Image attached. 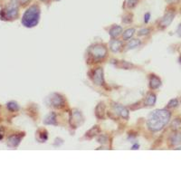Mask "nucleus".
Masks as SVG:
<instances>
[{
    "label": "nucleus",
    "mask_w": 181,
    "mask_h": 181,
    "mask_svg": "<svg viewBox=\"0 0 181 181\" xmlns=\"http://www.w3.org/2000/svg\"><path fill=\"white\" fill-rule=\"evenodd\" d=\"M161 85V81L160 79L156 75H151L150 79V87L155 90V89H158L160 88Z\"/></svg>",
    "instance_id": "nucleus-12"
},
{
    "label": "nucleus",
    "mask_w": 181,
    "mask_h": 181,
    "mask_svg": "<svg viewBox=\"0 0 181 181\" xmlns=\"http://www.w3.org/2000/svg\"><path fill=\"white\" fill-rule=\"evenodd\" d=\"M100 131H101V130H100L99 126H94L90 131H88L86 132V137L89 138V139H92V138L95 137L96 135H98V134L100 133Z\"/></svg>",
    "instance_id": "nucleus-16"
},
{
    "label": "nucleus",
    "mask_w": 181,
    "mask_h": 181,
    "mask_svg": "<svg viewBox=\"0 0 181 181\" xmlns=\"http://www.w3.org/2000/svg\"><path fill=\"white\" fill-rule=\"evenodd\" d=\"M121 32H122L121 26H112V27L111 28L110 32H109V34H110V36H111L112 38H116L117 36H119L121 34Z\"/></svg>",
    "instance_id": "nucleus-14"
},
{
    "label": "nucleus",
    "mask_w": 181,
    "mask_h": 181,
    "mask_svg": "<svg viewBox=\"0 0 181 181\" xmlns=\"http://www.w3.org/2000/svg\"><path fill=\"white\" fill-rule=\"evenodd\" d=\"M40 20V8L38 6H32L25 12L23 18H22V24L26 27H34L37 26Z\"/></svg>",
    "instance_id": "nucleus-2"
},
{
    "label": "nucleus",
    "mask_w": 181,
    "mask_h": 181,
    "mask_svg": "<svg viewBox=\"0 0 181 181\" xmlns=\"http://www.w3.org/2000/svg\"><path fill=\"white\" fill-rule=\"evenodd\" d=\"M139 144H135L134 146H132V150H138L139 149Z\"/></svg>",
    "instance_id": "nucleus-30"
},
{
    "label": "nucleus",
    "mask_w": 181,
    "mask_h": 181,
    "mask_svg": "<svg viewBox=\"0 0 181 181\" xmlns=\"http://www.w3.org/2000/svg\"><path fill=\"white\" fill-rule=\"evenodd\" d=\"M89 54L94 60H100V59L106 57L107 49L102 45H96L90 48Z\"/></svg>",
    "instance_id": "nucleus-4"
},
{
    "label": "nucleus",
    "mask_w": 181,
    "mask_h": 181,
    "mask_svg": "<svg viewBox=\"0 0 181 181\" xmlns=\"http://www.w3.org/2000/svg\"><path fill=\"white\" fill-rule=\"evenodd\" d=\"M93 80L96 85H103L104 79H103V70L102 68H97L93 74Z\"/></svg>",
    "instance_id": "nucleus-7"
},
{
    "label": "nucleus",
    "mask_w": 181,
    "mask_h": 181,
    "mask_svg": "<svg viewBox=\"0 0 181 181\" xmlns=\"http://www.w3.org/2000/svg\"><path fill=\"white\" fill-rule=\"evenodd\" d=\"M150 17V13H148V14L145 15V23H148V22H149Z\"/></svg>",
    "instance_id": "nucleus-26"
},
{
    "label": "nucleus",
    "mask_w": 181,
    "mask_h": 181,
    "mask_svg": "<svg viewBox=\"0 0 181 181\" xmlns=\"http://www.w3.org/2000/svg\"><path fill=\"white\" fill-rule=\"evenodd\" d=\"M24 134L22 135H13L8 138V141H7V145L9 147H12V148H17L18 145H19L20 141L23 138Z\"/></svg>",
    "instance_id": "nucleus-10"
},
{
    "label": "nucleus",
    "mask_w": 181,
    "mask_h": 181,
    "mask_svg": "<svg viewBox=\"0 0 181 181\" xmlns=\"http://www.w3.org/2000/svg\"><path fill=\"white\" fill-rule=\"evenodd\" d=\"M7 109L9 111H11V112H17V111L19 110V106H18V104L17 102H8L7 104Z\"/></svg>",
    "instance_id": "nucleus-22"
},
{
    "label": "nucleus",
    "mask_w": 181,
    "mask_h": 181,
    "mask_svg": "<svg viewBox=\"0 0 181 181\" xmlns=\"http://www.w3.org/2000/svg\"><path fill=\"white\" fill-rule=\"evenodd\" d=\"M44 123L47 125H57V120H56V114L55 112H51L45 117Z\"/></svg>",
    "instance_id": "nucleus-13"
},
{
    "label": "nucleus",
    "mask_w": 181,
    "mask_h": 181,
    "mask_svg": "<svg viewBox=\"0 0 181 181\" xmlns=\"http://www.w3.org/2000/svg\"><path fill=\"white\" fill-rule=\"evenodd\" d=\"M174 17H175V14L174 13H171V12H169V13H167L164 17H163V18L160 21V26L161 27H167V26H169L170 24H171V22L174 19Z\"/></svg>",
    "instance_id": "nucleus-9"
},
{
    "label": "nucleus",
    "mask_w": 181,
    "mask_h": 181,
    "mask_svg": "<svg viewBox=\"0 0 181 181\" xmlns=\"http://www.w3.org/2000/svg\"><path fill=\"white\" fill-rule=\"evenodd\" d=\"M150 32V29H142V30H141V31L139 32V36H146V35H148Z\"/></svg>",
    "instance_id": "nucleus-25"
},
{
    "label": "nucleus",
    "mask_w": 181,
    "mask_h": 181,
    "mask_svg": "<svg viewBox=\"0 0 181 181\" xmlns=\"http://www.w3.org/2000/svg\"><path fill=\"white\" fill-rule=\"evenodd\" d=\"M140 45H141L140 40H138V39H133V40L130 41V42H129V44L127 45V49H128V50H130V49H133V48L138 47Z\"/></svg>",
    "instance_id": "nucleus-20"
},
{
    "label": "nucleus",
    "mask_w": 181,
    "mask_h": 181,
    "mask_svg": "<svg viewBox=\"0 0 181 181\" xmlns=\"http://www.w3.org/2000/svg\"><path fill=\"white\" fill-rule=\"evenodd\" d=\"M171 113L168 110H156L148 117L147 126L151 131H159L169 123Z\"/></svg>",
    "instance_id": "nucleus-1"
},
{
    "label": "nucleus",
    "mask_w": 181,
    "mask_h": 181,
    "mask_svg": "<svg viewBox=\"0 0 181 181\" xmlns=\"http://www.w3.org/2000/svg\"><path fill=\"white\" fill-rule=\"evenodd\" d=\"M56 1H59V0H56Z\"/></svg>",
    "instance_id": "nucleus-33"
},
{
    "label": "nucleus",
    "mask_w": 181,
    "mask_h": 181,
    "mask_svg": "<svg viewBox=\"0 0 181 181\" xmlns=\"http://www.w3.org/2000/svg\"><path fill=\"white\" fill-rule=\"evenodd\" d=\"M83 114H82V112L80 111L74 109V110H73L70 112L69 122H70V125L73 128L79 127L81 124L83 123Z\"/></svg>",
    "instance_id": "nucleus-5"
},
{
    "label": "nucleus",
    "mask_w": 181,
    "mask_h": 181,
    "mask_svg": "<svg viewBox=\"0 0 181 181\" xmlns=\"http://www.w3.org/2000/svg\"><path fill=\"white\" fill-rule=\"evenodd\" d=\"M179 105V101L177 100V99H172L169 101V104L168 106L169 107V108H174V107H177Z\"/></svg>",
    "instance_id": "nucleus-24"
},
{
    "label": "nucleus",
    "mask_w": 181,
    "mask_h": 181,
    "mask_svg": "<svg viewBox=\"0 0 181 181\" xmlns=\"http://www.w3.org/2000/svg\"><path fill=\"white\" fill-rule=\"evenodd\" d=\"M105 113V105L103 102H100L96 106L95 115L98 119H103Z\"/></svg>",
    "instance_id": "nucleus-11"
},
{
    "label": "nucleus",
    "mask_w": 181,
    "mask_h": 181,
    "mask_svg": "<svg viewBox=\"0 0 181 181\" xmlns=\"http://www.w3.org/2000/svg\"><path fill=\"white\" fill-rule=\"evenodd\" d=\"M110 46L112 52H118L122 47V43L119 40H112L110 43Z\"/></svg>",
    "instance_id": "nucleus-15"
},
{
    "label": "nucleus",
    "mask_w": 181,
    "mask_h": 181,
    "mask_svg": "<svg viewBox=\"0 0 181 181\" xmlns=\"http://www.w3.org/2000/svg\"><path fill=\"white\" fill-rule=\"evenodd\" d=\"M134 32H135V29L134 28L127 29V30L123 33V39H125V40H129V39L131 38L132 36H133Z\"/></svg>",
    "instance_id": "nucleus-21"
},
{
    "label": "nucleus",
    "mask_w": 181,
    "mask_h": 181,
    "mask_svg": "<svg viewBox=\"0 0 181 181\" xmlns=\"http://www.w3.org/2000/svg\"><path fill=\"white\" fill-rule=\"evenodd\" d=\"M4 137V129L0 127V140H2Z\"/></svg>",
    "instance_id": "nucleus-27"
},
{
    "label": "nucleus",
    "mask_w": 181,
    "mask_h": 181,
    "mask_svg": "<svg viewBox=\"0 0 181 181\" xmlns=\"http://www.w3.org/2000/svg\"><path fill=\"white\" fill-rule=\"evenodd\" d=\"M41 1H43V2H46V1H48V0H41Z\"/></svg>",
    "instance_id": "nucleus-32"
},
{
    "label": "nucleus",
    "mask_w": 181,
    "mask_h": 181,
    "mask_svg": "<svg viewBox=\"0 0 181 181\" xmlns=\"http://www.w3.org/2000/svg\"><path fill=\"white\" fill-rule=\"evenodd\" d=\"M138 3H139V0H128L127 1V6H128V7L132 8V7L137 6Z\"/></svg>",
    "instance_id": "nucleus-23"
},
{
    "label": "nucleus",
    "mask_w": 181,
    "mask_h": 181,
    "mask_svg": "<svg viewBox=\"0 0 181 181\" xmlns=\"http://www.w3.org/2000/svg\"><path fill=\"white\" fill-rule=\"evenodd\" d=\"M29 1H30V0H19V2L21 5H26V4H27V3H28Z\"/></svg>",
    "instance_id": "nucleus-28"
},
{
    "label": "nucleus",
    "mask_w": 181,
    "mask_h": 181,
    "mask_svg": "<svg viewBox=\"0 0 181 181\" xmlns=\"http://www.w3.org/2000/svg\"><path fill=\"white\" fill-rule=\"evenodd\" d=\"M156 100H157L156 95L151 93V94H150L147 97V99L145 101V104L148 105V106H153V105L155 104V102H156Z\"/></svg>",
    "instance_id": "nucleus-19"
},
{
    "label": "nucleus",
    "mask_w": 181,
    "mask_h": 181,
    "mask_svg": "<svg viewBox=\"0 0 181 181\" xmlns=\"http://www.w3.org/2000/svg\"><path fill=\"white\" fill-rule=\"evenodd\" d=\"M113 109H114V112L117 113V115L122 117L123 119H126V120L129 118V111L122 105L115 104L113 106Z\"/></svg>",
    "instance_id": "nucleus-8"
},
{
    "label": "nucleus",
    "mask_w": 181,
    "mask_h": 181,
    "mask_svg": "<svg viewBox=\"0 0 181 181\" xmlns=\"http://www.w3.org/2000/svg\"><path fill=\"white\" fill-rule=\"evenodd\" d=\"M50 100V104L51 106L55 107V108H62L65 104V100L64 99V97L60 95L59 93H53L49 98Z\"/></svg>",
    "instance_id": "nucleus-6"
},
{
    "label": "nucleus",
    "mask_w": 181,
    "mask_h": 181,
    "mask_svg": "<svg viewBox=\"0 0 181 181\" xmlns=\"http://www.w3.org/2000/svg\"><path fill=\"white\" fill-rule=\"evenodd\" d=\"M1 19L3 20H13L16 19L18 16V7L16 3L10 4L7 7L1 11Z\"/></svg>",
    "instance_id": "nucleus-3"
},
{
    "label": "nucleus",
    "mask_w": 181,
    "mask_h": 181,
    "mask_svg": "<svg viewBox=\"0 0 181 181\" xmlns=\"http://www.w3.org/2000/svg\"><path fill=\"white\" fill-rule=\"evenodd\" d=\"M170 141L172 145H179L181 143V133H176L172 135L170 138Z\"/></svg>",
    "instance_id": "nucleus-18"
},
{
    "label": "nucleus",
    "mask_w": 181,
    "mask_h": 181,
    "mask_svg": "<svg viewBox=\"0 0 181 181\" xmlns=\"http://www.w3.org/2000/svg\"><path fill=\"white\" fill-rule=\"evenodd\" d=\"M175 1H177V0H168L169 3H173V2H175Z\"/></svg>",
    "instance_id": "nucleus-31"
},
{
    "label": "nucleus",
    "mask_w": 181,
    "mask_h": 181,
    "mask_svg": "<svg viewBox=\"0 0 181 181\" xmlns=\"http://www.w3.org/2000/svg\"><path fill=\"white\" fill-rule=\"evenodd\" d=\"M37 135H38V138L37 139H38L40 142H45L48 139V133L45 130L39 131L38 132H37Z\"/></svg>",
    "instance_id": "nucleus-17"
},
{
    "label": "nucleus",
    "mask_w": 181,
    "mask_h": 181,
    "mask_svg": "<svg viewBox=\"0 0 181 181\" xmlns=\"http://www.w3.org/2000/svg\"><path fill=\"white\" fill-rule=\"evenodd\" d=\"M178 35L181 36V25L179 26V28H178Z\"/></svg>",
    "instance_id": "nucleus-29"
}]
</instances>
